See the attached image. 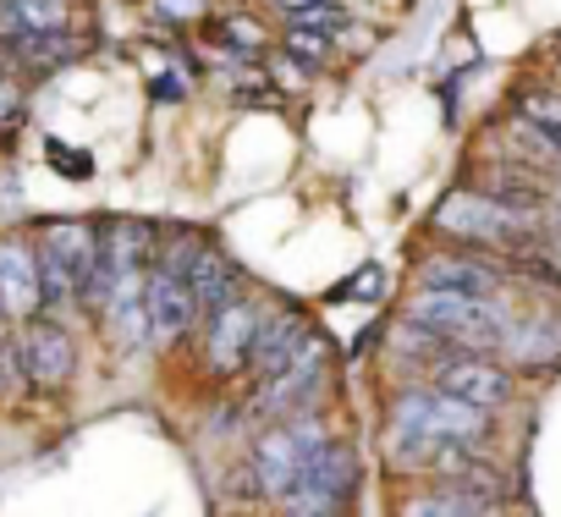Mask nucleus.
Returning a JSON list of instances; mask_svg holds the SVG:
<instances>
[{
	"instance_id": "nucleus-1",
	"label": "nucleus",
	"mask_w": 561,
	"mask_h": 517,
	"mask_svg": "<svg viewBox=\"0 0 561 517\" xmlns=\"http://www.w3.org/2000/svg\"><path fill=\"white\" fill-rule=\"evenodd\" d=\"M325 446H331V429H325L320 413H293V418L270 424V429L253 440V457H248L253 490H259L264 501H280Z\"/></svg>"
},
{
	"instance_id": "nucleus-2",
	"label": "nucleus",
	"mask_w": 561,
	"mask_h": 517,
	"mask_svg": "<svg viewBox=\"0 0 561 517\" xmlns=\"http://www.w3.org/2000/svg\"><path fill=\"white\" fill-rule=\"evenodd\" d=\"M39 282H45V314L61 303H83L94 265H100V226L89 220H50L39 226Z\"/></svg>"
},
{
	"instance_id": "nucleus-3",
	"label": "nucleus",
	"mask_w": 561,
	"mask_h": 517,
	"mask_svg": "<svg viewBox=\"0 0 561 517\" xmlns=\"http://www.w3.org/2000/svg\"><path fill=\"white\" fill-rule=\"evenodd\" d=\"M408 320L435 331L451 353H479L490 358V347H501L506 336V314L501 303H479V298H457V292H413L408 298Z\"/></svg>"
},
{
	"instance_id": "nucleus-4",
	"label": "nucleus",
	"mask_w": 561,
	"mask_h": 517,
	"mask_svg": "<svg viewBox=\"0 0 561 517\" xmlns=\"http://www.w3.org/2000/svg\"><path fill=\"white\" fill-rule=\"evenodd\" d=\"M435 231L468 242V248H501V253H517V248H534V226L512 209H501L490 193L479 187H457L440 198L435 209Z\"/></svg>"
},
{
	"instance_id": "nucleus-5",
	"label": "nucleus",
	"mask_w": 561,
	"mask_h": 517,
	"mask_svg": "<svg viewBox=\"0 0 561 517\" xmlns=\"http://www.w3.org/2000/svg\"><path fill=\"white\" fill-rule=\"evenodd\" d=\"M358 490V451L331 435V446L298 473V484L275 501L280 517H342V506Z\"/></svg>"
},
{
	"instance_id": "nucleus-6",
	"label": "nucleus",
	"mask_w": 561,
	"mask_h": 517,
	"mask_svg": "<svg viewBox=\"0 0 561 517\" xmlns=\"http://www.w3.org/2000/svg\"><path fill=\"white\" fill-rule=\"evenodd\" d=\"M18 358H23V380L39 391H61L78 369V342L56 314H34L18 331Z\"/></svg>"
},
{
	"instance_id": "nucleus-7",
	"label": "nucleus",
	"mask_w": 561,
	"mask_h": 517,
	"mask_svg": "<svg viewBox=\"0 0 561 517\" xmlns=\"http://www.w3.org/2000/svg\"><path fill=\"white\" fill-rule=\"evenodd\" d=\"M264 303L259 298H237V303H226L220 314H209V325H204V364L215 369V375H237V369H248V353H253V336H259V325H264Z\"/></svg>"
},
{
	"instance_id": "nucleus-8",
	"label": "nucleus",
	"mask_w": 561,
	"mask_h": 517,
	"mask_svg": "<svg viewBox=\"0 0 561 517\" xmlns=\"http://www.w3.org/2000/svg\"><path fill=\"white\" fill-rule=\"evenodd\" d=\"M424 292H457V298H479V303H501L506 292V271L490 265L484 253H435L419 271Z\"/></svg>"
},
{
	"instance_id": "nucleus-9",
	"label": "nucleus",
	"mask_w": 561,
	"mask_h": 517,
	"mask_svg": "<svg viewBox=\"0 0 561 517\" xmlns=\"http://www.w3.org/2000/svg\"><path fill=\"white\" fill-rule=\"evenodd\" d=\"M34 314H45L39 248L23 237H0V320H34Z\"/></svg>"
},
{
	"instance_id": "nucleus-10",
	"label": "nucleus",
	"mask_w": 561,
	"mask_h": 517,
	"mask_svg": "<svg viewBox=\"0 0 561 517\" xmlns=\"http://www.w3.org/2000/svg\"><path fill=\"white\" fill-rule=\"evenodd\" d=\"M314 342V331H309V320L298 314V309H270L264 314V325H259V336H253V353H248V375L264 386V380H275V375H287L298 358H304V347Z\"/></svg>"
},
{
	"instance_id": "nucleus-11",
	"label": "nucleus",
	"mask_w": 561,
	"mask_h": 517,
	"mask_svg": "<svg viewBox=\"0 0 561 517\" xmlns=\"http://www.w3.org/2000/svg\"><path fill=\"white\" fill-rule=\"evenodd\" d=\"M430 380H435V391H446V397H457V402H468V407H479V413H495V407L512 397V375H506L495 358H479V353H457V358L440 364Z\"/></svg>"
},
{
	"instance_id": "nucleus-12",
	"label": "nucleus",
	"mask_w": 561,
	"mask_h": 517,
	"mask_svg": "<svg viewBox=\"0 0 561 517\" xmlns=\"http://www.w3.org/2000/svg\"><path fill=\"white\" fill-rule=\"evenodd\" d=\"M144 309H149V342H176L198 320V303H193L187 282L171 265H160V258H154L149 276H144Z\"/></svg>"
},
{
	"instance_id": "nucleus-13",
	"label": "nucleus",
	"mask_w": 561,
	"mask_h": 517,
	"mask_svg": "<svg viewBox=\"0 0 561 517\" xmlns=\"http://www.w3.org/2000/svg\"><path fill=\"white\" fill-rule=\"evenodd\" d=\"M320 391H325V342L314 336L287 375H275V380L259 386V407H264V413H280V418L314 413V397H320Z\"/></svg>"
},
{
	"instance_id": "nucleus-14",
	"label": "nucleus",
	"mask_w": 561,
	"mask_h": 517,
	"mask_svg": "<svg viewBox=\"0 0 561 517\" xmlns=\"http://www.w3.org/2000/svg\"><path fill=\"white\" fill-rule=\"evenodd\" d=\"M89 50V39L72 28V34H18L0 45V67H23V72H56V67H72L78 56Z\"/></svg>"
},
{
	"instance_id": "nucleus-15",
	"label": "nucleus",
	"mask_w": 561,
	"mask_h": 517,
	"mask_svg": "<svg viewBox=\"0 0 561 517\" xmlns=\"http://www.w3.org/2000/svg\"><path fill=\"white\" fill-rule=\"evenodd\" d=\"M18 34H72L78 7L72 0H7Z\"/></svg>"
},
{
	"instance_id": "nucleus-16",
	"label": "nucleus",
	"mask_w": 561,
	"mask_h": 517,
	"mask_svg": "<svg viewBox=\"0 0 561 517\" xmlns=\"http://www.w3.org/2000/svg\"><path fill=\"white\" fill-rule=\"evenodd\" d=\"M402 517H495L484 501H468V495H451V490H430V495H413L402 506Z\"/></svg>"
},
{
	"instance_id": "nucleus-17",
	"label": "nucleus",
	"mask_w": 561,
	"mask_h": 517,
	"mask_svg": "<svg viewBox=\"0 0 561 517\" xmlns=\"http://www.w3.org/2000/svg\"><path fill=\"white\" fill-rule=\"evenodd\" d=\"M512 116H523L528 127H539L545 138H556L561 133V94L556 89H523L512 100Z\"/></svg>"
},
{
	"instance_id": "nucleus-18",
	"label": "nucleus",
	"mask_w": 561,
	"mask_h": 517,
	"mask_svg": "<svg viewBox=\"0 0 561 517\" xmlns=\"http://www.w3.org/2000/svg\"><path fill=\"white\" fill-rule=\"evenodd\" d=\"M287 28H304V34H314V39H336L342 28H347V18L331 7V0H325V7H309V12H293L287 18Z\"/></svg>"
},
{
	"instance_id": "nucleus-19",
	"label": "nucleus",
	"mask_w": 561,
	"mask_h": 517,
	"mask_svg": "<svg viewBox=\"0 0 561 517\" xmlns=\"http://www.w3.org/2000/svg\"><path fill=\"white\" fill-rule=\"evenodd\" d=\"M220 39H226L231 50H264L259 18H226V23H220Z\"/></svg>"
},
{
	"instance_id": "nucleus-20",
	"label": "nucleus",
	"mask_w": 561,
	"mask_h": 517,
	"mask_svg": "<svg viewBox=\"0 0 561 517\" xmlns=\"http://www.w3.org/2000/svg\"><path fill=\"white\" fill-rule=\"evenodd\" d=\"M160 23H198L209 12V0H149Z\"/></svg>"
},
{
	"instance_id": "nucleus-21",
	"label": "nucleus",
	"mask_w": 561,
	"mask_h": 517,
	"mask_svg": "<svg viewBox=\"0 0 561 517\" xmlns=\"http://www.w3.org/2000/svg\"><path fill=\"white\" fill-rule=\"evenodd\" d=\"M12 320H0V391H7L12 380H23V358H18V336L7 331Z\"/></svg>"
},
{
	"instance_id": "nucleus-22",
	"label": "nucleus",
	"mask_w": 561,
	"mask_h": 517,
	"mask_svg": "<svg viewBox=\"0 0 561 517\" xmlns=\"http://www.w3.org/2000/svg\"><path fill=\"white\" fill-rule=\"evenodd\" d=\"M23 122V89L0 72V127H18Z\"/></svg>"
},
{
	"instance_id": "nucleus-23",
	"label": "nucleus",
	"mask_w": 561,
	"mask_h": 517,
	"mask_svg": "<svg viewBox=\"0 0 561 517\" xmlns=\"http://www.w3.org/2000/svg\"><path fill=\"white\" fill-rule=\"evenodd\" d=\"M270 72H275L280 83H287V89H304V83H309V61H298L293 50H287V56H275V61H270Z\"/></svg>"
},
{
	"instance_id": "nucleus-24",
	"label": "nucleus",
	"mask_w": 561,
	"mask_h": 517,
	"mask_svg": "<svg viewBox=\"0 0 561 517\" xmlns=\"http://www.w3.org/2000/svg\"><path fill=\"white\" fill-rule=\"evenodd\" d=\"M50 154H56V165H61L67 176H89V154H83V149L72 154V149H56V143H50Z\"/></svg>"
},
{
	"instance_id": "nucleus-25",
	"label": "nucleus",
	"mask_w": 561,
	"mask_h": 517,
	"mask_svg": "<svg viewBox=\"0 0 561 517\" xmlns=\"http://www.w3.org/2000/svg\"><path fill=\"white\" fill-rule=\"evenodd\" d=\"M275 7H280V12H287V18H293V12H309V7H325V0H275Z\"/></svg>"
},
{
	"instance_id": "nucleus-26",
	"label": "nucleus",
	"mask_w": 561,
	"mask_h": 517,
	"mask_svg": "<svg viewBox=\"0 0 561 517\" xmlns=\"http://www.w3.org/2000/svg\"><path fill=\"white\" fill-rule=\"evenodd\" d=\"M550 209H556V237H561V171H556V187H550Z\"/></svg>"
},
{
	"instance_id": "nucleus-27",
	"label": "nucleus",
	"mask_w": 561,
	"mask_h": 517,
	"mask_svg": "<svg viewBox=\"0 0 561 517\" xmlns=\"http://www.w3.org/2000/svg\"><path fill=\"white\" fill-rule=\"evenodd\" d=\"M556 56H561V45H556Z\"/></svg>"
},
{
	"instance_id": "nucleus-28",
	"label": "nucleus",
	"mask_w": 561,
	"mask_h": 517,
	"mask_svg": "<svg viewBox=\"0 0 561 517\" xmlns=\"http://www.w3.org/2000/svg\"><path fill=\"white\" fill-rule=\"evenodd\" d=\"M0 72H7V67H0Z\"/></svg>"
}]
</instances>
